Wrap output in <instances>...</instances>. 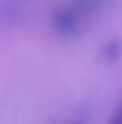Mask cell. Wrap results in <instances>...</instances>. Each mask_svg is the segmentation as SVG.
Returning a JSON list of instances; mask_svg holds the SVG:
<instances>
[{
	"instance_id": "obj_3",
	"label": "cell",
	"mask_w": 122,
	"mask_h": 124,
	"mask_svg": "<svg viewBox=\"0 0 122 124\" xmlns=\"http://www.w3.org/2000/svg\"><path fill=\"white\" fill-rule=\"evenodd\" d=\"M107 124H122V99L119 101V104L116 105L113 115L110 116V119H108Z\"/></svg>"
},
{
	"instance_id": "obj_1",
	"label": "cell",
	"mask_w": 122,
	"mask_h": 124,
	"mask_svg": "<svg viewBox=\"0 0 122 124\" xmlns=\"http://www.w3.org/2000/svg\"><path fill=\"white\" fill-rule=\"evenodd\" d=\"M107 3L108 0H67L53 13V31L63 38L78 36Z\"/></svg>"
},
{
	"instance_id": "obj_2",
	"label": "cell",
	"mask_w": 122,
	"mask_h": 124,
	"mask_svg": "<svg viewBox=\"0 0 122 124\" xmlns=\"http://www.w3.org/2000/svg\"><path fill=\"white\" fill-rule=\"evenodd\" d=\"M122 54V46L119 42H108V44H105L103 47H102L100 50V57L103 58L105 61H114L117 60V58L121 57Z\"/></svg>"
}]
</instances>
